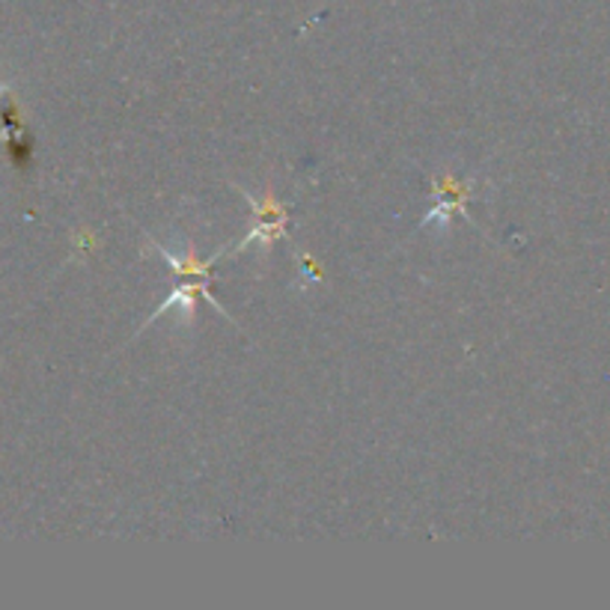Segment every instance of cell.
<instances>
[{"label": "cell", "instance_id": "cell-2", "mask_svg": "<svg viewBox=\"0 0 610 610\" xmlns=\"http://www.w3.org/2000/svg\"><path fill=\"white\" fill-rule=\"evenodd\" d=\"M197 298L212 301V295H208V290L203 286V283H200V280H197V283H185V286H179V290L173 292V295H170V298H167L161 307H158L156 316L149 319V325H152V321H156L161 313L170 310V307H182L188 319H194V310H197ZM212 304H217V301H212Z\"/></svg>", "mask_w": 610, "mask_h": 610}, {"label": "cell", "instance_id": "cell-3", "mask_svg": "<svg viewBox=\"0 0 610 610\" xmlns=\"http://www.w3.org/2000/svg\"><path fill=\"white\" fill-rule=\"evenodd\" d=\"M434 194H441V203L434 206V212L426 221H432V217H450L453 212H465V203L467 194H471V188L467 185H455L453 179H438V185H434Z\"/></svg>", "mask_w": 610, "mask_h": 610}, {"label": "cell", "instance_id": "cell-1", "mask_svg": "<svg viewBox=\"0 0 610 610\" xmlns=\"http://www.w3.org/2000/svg\"><path fill=\"white\" fill-rule=\"evenodd\" d=\"M283 227H286V208L280 206L269 191L266 200H259V203L253 200V229H250V236L245 238V245H250V241L271 245V241H278V238L286 233Z\"/></svg>", "mask_w": 610, "mask_h": 610}, {"label": "cell", "instance_id": "cell-4", "mask_svg": "<svg viewBox=\"0 0 610 610\" xmlns=\"http://www.w3.org/2000/svg\"><path fill=\"white\" fill-rule=\"evenodd\" d=\"M161 253H165L167 262H170V266L177 269L179 278H185V280H203L208 274V269H212V262H215V259L203 262V259L194 257V250H191V248H188L185 257H177V253H170L167 248H161Z\"/></svg>", "mask_w": 610, "mask_h": 610}]
</instances>
